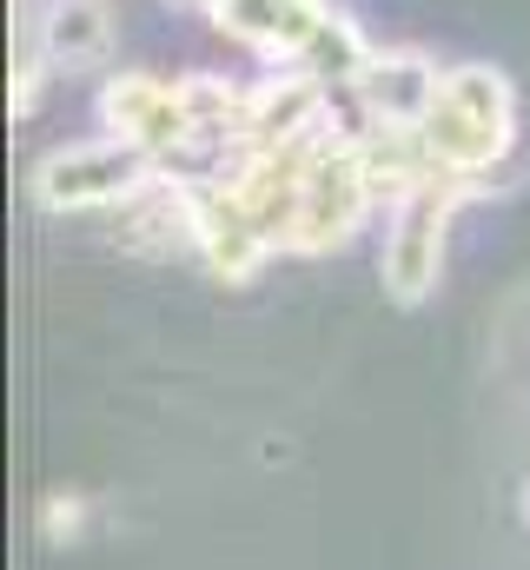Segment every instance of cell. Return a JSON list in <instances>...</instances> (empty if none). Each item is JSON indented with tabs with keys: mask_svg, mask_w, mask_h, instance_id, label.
Wrapping results in <instances>:
<instances>
[{
	"mask_svg": "<svg viewBox=\"0 0 530 570\" xmlns=\"http://www.w3.org/2000/svg\"><path fill=\"white\" fill-rule=\"evenodd\" d=\"M504 127H511V94H504V80L484 73V67L451 73V80L438 87L431 120H424L431 140L444 146V153H464V159L491 153V146L504 140Z\"/></svg>",
	"mask_w": 530,
	"mask_h": 570,
	"instance_id": "1",
	"label": "cell"
},
{
	"mask_svg": "<svg viewBox=\"0 0 530 570\" xmlns=\"http://www.w3.org/2000/svg\"><path fill=\"white\" fill-rule=\"evenodd\" d=\"M127 166L132 153L120 146H87V153H67V159H53L47 173V186L60 193V199H94V193H114V186H127Z\"/></svg>",
	"mask_w": 530,
	"mask_h": 570,
	"instance_id": "2",
	"label": "cell"
},
{
	"mask_svg": "<svg viewBox=\"0 0 530 570\" xmlns=\"http://www.w3.org/2000/svg\"><path fill=\"white\" fill-rule=\"evenodd\" d=\"M47 47H53V60H94L100 47H107V13L94 7V0H60L53 7V20H47Z\"/></svg>",
	"mask_w": 530,
	"mask_h": 570,
	"instance_id": "3",
	"label": "cell"
}]
</instances>
